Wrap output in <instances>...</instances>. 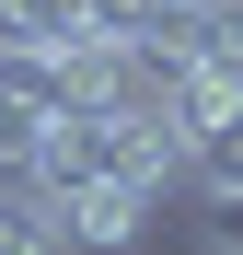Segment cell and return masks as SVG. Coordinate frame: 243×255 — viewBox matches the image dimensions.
Segmentation results:
<instances>
[{"label": "cell", "mask_w": 243, "mask_h": 255, "mask_svg": "<svg viewBox=\"0 0 243 255\" xmlns=\"http://www.w3.org/2000/svg\"><path fill=\"white\" fill-rule=\"evenodd\" d=\"M0 255H70V232H58V209L35 197V186H0Z\"/></svg>", "instance_id": "obj_2"}, {"label": "cell", "mask_w": 243, "mask_h": 255, "mask_svg": "<svg viewBox=\"0 0 243 255\" xmlns=\"http://www.w3.org/2000/svg\"><path fill=\"white\" fill-rule=\"evenodd\" d=\"M232 255H243V244H232Z\"/></svg>", "instance_id": "obj_3"}, {"label": "cell", "mask_w": 243, "mask_h": 255, "mask_svg": "<svg viewBox=\"0 0 243 255\" xmlns=\"http://www.w3.org/2000/svg\"><path fill=\"white\" fill-rule=\"evenodd\" d=\"M47 209H58L70 255H139L162 197H139V186H47Z\"/></svg>", "instance_id": "obj_1"}]
</instances>
